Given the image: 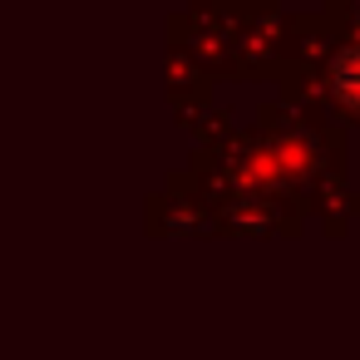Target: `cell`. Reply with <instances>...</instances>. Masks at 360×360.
<instances>
[{"label": "cell", "instance_id": "1", "mask_svg": "<svg viewBox=\"0 0 360 360\" xmlns=\"http://www.w3.org/2000/svg\"><path fill=\"white\" fill-rule=\"evenodd\" d=\"M330 84H335V94H340L350 109H360V50H345V55L335 60Z\"/></svg>", "mask_w": 360, "mask_h": 360}]
</instances>
